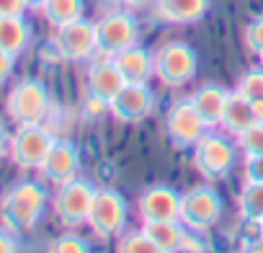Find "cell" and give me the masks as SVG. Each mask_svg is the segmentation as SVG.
Listing matches in <instances>:
<instances>
[{
  "mask_svg": "<svg viewBox=\"0 0 263 253\" xmlns=\"http://www.w3.org/2000/svg\"><path fill=\"white\" fill-rule=\"evenodd\" d=\"M13 65H16V57H11L8 52L0 49V83H6L13 73Z\"/></svg>",
  "mask_w": 263,
  "mask_h": 253,
  "instance_id": "obj_34",
  "label": "cell"
},
{
  "mask_svg": "<svg viewBox=\"0 0 263 253\" xmlns=\"http://www.w3.org/2000/svg\"><path fill=\"white\" fill-rule=\"evenodd\" d=\"M124 83H150L155 78V55L145 44H132L114 57Z\"/></svg>",
  "mask_w": 263,
  "mask_h": 253,
  "instance_id": "obj_16",
  "label": "cell"
},
{
  "mask_svg": "<svg viewBox=\"0 0 263 253\" xmlns=\"http://www.w3.org/2000/svg\"><path fill=\"white\" fill-rule=\"evenodd\" d=\"M237 212L245 222H263V184H248L242 186L237 196Z\"/></svg>",
  "mask_w": 263,
  "mask_h": 253,
  "instance_id": "obj_23",
  "label": "cell"
},
{
  "mask_svg": "<svg viewBox=\"0 0 263 253\" xmlns=\"http://www.w3.org/2000/svg\"><path fill=\"white\" fill-rule=\"evenodd\" d=\"M258 62H260V67H263V52H260V55H258Z\"/></svg>",
  "mask_w": 263,
  "mask_h": 253,
  "instance_id": "obj_41",
  "label": "cell"
},
{
  "mask_svg": "<svg viewBox=\"0 0 263 253\" xmlns=\"http://www.w3.org/2000/svg\"><path fill=\"white\" fill-rule=\"evenodd\" d=\"M242 253H263V245H260V243L255 240V243H250V245H248V248H245Z\"/></svg>",
  "mask_w": 263,
  "mask_h": 253,
  "instance_id": "obj_39",
  "label": "cell"
},
{
  "mask_svg": "<svg viewBox=\"0 0 263 253\" xmlns=\"http://www.w3.org/2000/svg\"><path fill=\"white\" fill-rule=\"evenodd\" d=\"M83 13H85V0H47L44 8H42V16L54 29L83 19Z\"/></svg>",
  "mask_w": 263,
  "mask_h": 253,
  "instance_id": "obj_22",
  "label": "cell"
},
{
  "mask_svg": "<svg viewBox=\"0 0 263 253\" xmlns=\"http://www.w3.org/2000/svg\"><path fill=\"white\" fill-rule=\"evenodd\" d=\"M155 78L168 88L191 83L199 73V55L186 42H165L155 52Z\"/></svg>",
  "mask_w": 263,
  "mask_h": 253,
  "instance_id": "obj_4",
  "label": "cell"
},
{
  "mask_svg": "<svg viewBox=\"0 0 263 253\" xmlns=\"http://www.w3.org/2000/svg\"><path fill=\"white\" fill-rule=\"evenodd\" d=\"M245 47L255 57L263 52V13L255 16L253 21H248V26H245Z\"/></svg>",
  "mask_w": 263,
  "mask_h": 253,
  "instance_id": "obj_28",
  "label": "cell"
},
{
  "mask_svg": "<svg viewBox=\"0 0 263 253\" xmlns=\"http://www.w3.org/2000/svg\"><path fill=\"white\" fill-rule=\"evenodd\" d=\"M6 109L16 124H36L49 111V91L39 78H24L11 88Z\"/></svg>",
  "mask_w": 263,
  "mask_h": 253,
  "instance_id": "obj_11",
  "label": "cell"
},
{
  "mask_svg": "<svg viewBox=\"0 0 263 253\" xmlns=\"http://www.w3.org/2000/svg\"><path fill=\"white\" fill-rule=\"evenodd\" d=\"M54 140L57 137L47 130L42 121H36V124H18V130L11 135L8 155H11V160L18 168H24V171H34L36 168L39 171L44 158H47V153L52 150Z\"/></svg>",
  "mask_w": 263,
  "mask_h": 253,
  "instance_id": "obj_9",
  "label": "cell"
},
{
  "mask_svg": "<svg viewBox=\"0 0 263 253\" xmlns=\"http://www.w3.org/2000/svg\"><path fill=\"white\" fill-rule=\"evenodd\" d=\"M255 227H258V238H255V240H258V243L263 245V222H258Z\"/></svg>",
  "mask_w": 263,
  "mask_h": 253,
  "instance_id": "obj_40",
  "label": "cell"
},
{
  "mask_svg": "<svg viewBox=\"0 0 263 253\" xmlns=\"http://www.w3.org/2000/svg\"><path fill=\"white\" fill-rule=\"evenodd\" d=\"M204 232H196V230H189L183 232V253H204L206 250V243H201Z\"/></svg>",
  "mask_w": 263,
  "mask_h": 253,
  "instance_id": "obj_31",
  "label": "cell"
},
{
  "mask_svg": "<svg viewBox=\"0 0 263 253\" xmlns=\"http://www.w3.org/2000/svg\"><path fill=\"white\" fill-rule=\"evenodd\" d=\"M49 194L42 181H18L0 199V220L13 232H29L44 214Z\"/></svg>",
  "mask_w": 263,
  "mask_h": 253,
  "instance_id": "obj_1",
  "label": "cell"
},
{
  "mask_svg": "<svg viewBox=\"0 0 263 253\" xmlns=\"http://www.w3.org/2000/svg\"><path fill=\"white\" fill-rule=\"evenodd\" d=\"M106 114H108V101H103V98L88 93L85 101H83V116L90 119V121H96V119H103Z\"/></svg>",
  "mask_w": 263,
  "mask_h": 253,
  "instance_id": "obj_29",
  "label": "cell"
},
{
  "mask_svg": "<svg viewBox=\"0 0 263 253\" xmlns=\"http://www.w3.org/2000/svg\"><path fill=\"white\" fill-rule=\"evenodd\" d=\"M8 150H11V135H8V130L3 127V121H0V160L8 155Z\"/></svg>",
  "mask_w": 263,
  "mask_h": 253,
  "instance_id": "obj_35",
  "label": "cell"
},
{
  "mask_svg": "<svg viewBox=\"0 0 263 253\" xmlns=\"http://www.w3.org/2000/svg\"><path fill=\"white\" fill-rule=\"evenodd\" d=\"M260 119V114L253 109V103L240 93V91H230L227 96V103H224V111H222V121H219V130L230 137H240L245 130Z\"/></svg>",
  "mask_w": 263,
  "mask_h": 253,
  "instance_id": "obj_17",
  "label": "cell"
},
{
  "mask_svg": "<svg viewBox=\"0 0 263 253\" xmlns=\"http://www.w3.org/2000/svg\"><path fill=\"white\" fill-rule=\"evenodd\" d=\"M137 212H140L142 222L178 220L181 217V191L168 184H153L140 194Z\"/></svg>",
  "mask_w": 263,
  "mask_h": 253,
  "instance_id": "obj_13",
  "label": "cell"
},
{
  "mask_svg": "<svg viewBox=\"0 0 263 253\" xmlns=\"http://www.w3.org/2000/svg\"><path fill=\"white\" fill-rule=\"evenodd\" d=\"M129 222V207L121 191L111 189V186H101L96 189L93 204H90V214H88V227L98 235V238H119L126 230Z\"/></svg>",
  "mask_w": 263,
  "mask_h": 253,
  "instance_id": "obj_6",
  "label": "cell"
},
{
  "mask_svg": "<svg viewBox=\"0 0 263 253\" xmlns=\"http://www.w3.org/2000/svg\"><path fill=\"white\" fill-rule=\"evenodd\" d=\"M121 3H124V8H129V11H140V8L153 6L155 0H121Z\"/></svg>",
  "mask_w": 263,
  "mask_h": 253,
  "instance_id": "obj_36",
  "label": "cell"
},
{
  "mask_svg": "<svg viewBox=\"0 0 263 253\" xmlns=\"http://www.w3.org/2000/svg\"><path fill=\"white\" fill-rule=\"evenodd\" d=\"M44 3H47V0H26V8L29 11H42Z\"/></svg>",
  "mask_w": 263,
  "mask_h": 253,
  "instance_id": "obj_38",
  "label": "cell"
},
{
  "mask_svg": "<svg viewBox=\"0 0 263 253\" xmlns=\"http://www.w3.org/2000/svg\"><path fill=\"white\" fill-rule=\"evenodd\" d=\"M222 214H224V202L214 186L199 184V186H191L189 191L181 194V217L178 220L189 230L209 232L212 227L219 225Z\"/></svg>",
  "mask_w": 263,
  "mask_h": 253,
  "instance_id": "obj_3",
  "label": "cell"
},
{
  "mask_svg": "<svg viewBox=\"0 0 263 253\" xmlns=\"http://www.w3.org/2000/svg\"><path fill=\"white\" fill-rule=\"evenodd\" d=\"M116 253H163L145 232L142 227L140 230H129V232H121L116 238Z\"/></svg>",
  "mask_w": 263,
  "mask_h": 253,
  "instance_id": "obj_25",
  "label": "cell"
},
{
  "mask_svg": "<svg viewBox=\"0 0 263 253\" xmlns=\"http://www.w3.org/2000/svg\"><path fill=\"white\" fill-rule=\"evenodd\" d=\"M121 88H124V78H121L114 57L96 55L93 62L88 65V73H85V91L90 96L103 98V101H111Z\"/></svg>",
  "mask_w": 263,
  "mask_h": 253,
  "instance_id": "obj_15",
  "label": "cell"
},
{
  "mask_svg": "<svg viewBox=\"0 0 263 253\" xmlns=\"http://www.w3.org/2000/svg\"><path fill=\"white\" fill-rule=\"evenodd\" d=\"M98 8H103V13H106V11L124 8V3H121V0H98Z\"/></svg>",
  "mask_w": 263,
  "mask_h": 253,
  "instance_id": "obj_37",
  "label": "cell"
},
{
  "mask_svg": "<svg viewBox=\"0 0 263 253\" xmlns=\"http://www.w3.org/2000/svg\"><path fill=\"white\" fill-rule=\"evenodd\" d=\"M142 232H145L163 253H183V232H186V225H183L181 220L142 222Z\"/></svg>",
  "mask_w": 263,
  "mask_h": 253,
  "instance_id": "obj_20",
  "label": "cell"
},
{
  "mask_svg": "<svg viewBox=\"0 0 263 253\" xmlns=\"http://www.w3.org/2000/svg\"><path fill=\"white\" fill-rule=\"evenodd\" d=\"M155 111V93L147 83H124L108 101V114L121 124H140Z\"/></svg>",
  "mask_w": 263,
  "mask_h": 253,
  "instance_id": "obj_12",
  "label": "cell"
},
{
  "mask_svg": "<svg viewBox=\"0 0 263 253\" xmlns=\"http://www.w3.org/2000/svg\"><path fill=\"white\" fill-rule=\"evenodd\" d=\"M227 96H230V91L224 85H219V83H204L189 98H191L194 109L199 111V116L204 119V124L209 127V130H217L219 121H222V111H224Z\"/></svg>",
  "mask_w": 263,
  "mask_h": 253,
  "instance_id": "obj_19",
  "label": "cell"
},
{
  "mask_svg": "<svg viewBox=\"0 0 263 253\" xmlns=\"http://www.w3.org/2000/svg\"><path fill=\"white\" fill-rule=\"evenodd\" d=\"M163 127H165V137L176 150H191L209 130L204 119L199 116V111L194 109L191 98H176L165 111Z\"/></svg>",
  "mask_w": 263,
  "mask_h": 253,
  "instance_id": "obj_10",
  "label": "cell"
},
{
  "mask_svg": "<svg viewBox=\"0 0 263 253\" xmlns=\"http://www.w3.org/2000/svg\"><path fill=\"white\" fill-rule=\"evenodd\" d=\"M235 142L245 153V158L248 155H263V119H258L250 130H245Z\"/></svg>",
  "mask_w": 263,
  "mask_h": 253,
  "instance_id": "obj_27",
  "label": "cell"
},
{
  "mask_svg": "<svg viewBox=\"0 0 263 253\" xmlns=\"http://www.w3.org/2000/svg\"><path fill=\"white\" fill-rule=\"evenodd\" d=\"M235 91H240V93L253 103V109L260 114V119H263V67L258 65V67L245 70V73L240 75Z\"/></svg>",
  "mask_w": 263,
  "mask_h": 253,
  "instance_id": "obj_24",
  "label": "cell"
},
{
  "mask_svg": "<svg viewBox=\"0 0 263 253\" xmlns=\"http://www.w3.org/2000/svg\"><path fill=\"white\" fill-rule=\"evenodd\" d=\"M237 142L235 137L224 135V132H214L206 130V135L191 148V160L194 168L199 171V176H204L206 181H219L227 178L237 163Z\"/></svg>",
  "mask_w": 263,
  "mask_h": 253,
  "instance_id": "obj_2",
  "label": "cell"
},
{
  "mask_svg": "<svg viewBox=\"0 0 263 253\" xmlns=\"http://www.w3.org/2000/svg\"><path fill=\"white\" fill-rule=\"evenodd\" d=\"M52 49L65 62H85L98 55V39H96V21H88L85 16L78 21H70L65 26L54 29Z\"/></svg>",
  "mask_w": 263,
  "mask_h": 253,
  "instance_id": "obj_8",
  "label": "cell"
},
{
  "mask_svg": "<svg viewBox=\"0 0 263 253\" xmlns=\"http://www.w3.org/2000/svg\"><path fill=\"white\" fill-rule=\"evenodd\" d=\"M47 253H93L90 250V243L78 235V232H62L57 238H52Z\"/></svg>",
  "mask_w": 263,
  "mask_h": 253,
  "instance_id": "obj_26",
  "label": "cell"
},
{
  "mask_svg": "<svg viewBox=\"0 0 263 253\" xmlns=\"http://www.w3.org/2000/svg\"><path fill=\"white\" fill-rule=\"evenodd\" d=\"M18 243H16V235L13 230H8L6 225L0 227V253H16Z\"/></svg>",
  "mask_w": 263,
  "mask_h": 253,
  "instance_id": "obj_33",
  "label": "cell"
},
{
  "mask_svg": "<svg viewBox=\"0 0 263 253\" xmlns=\"http://www.w3.org/2000/svg\"><path fill=\"white\" fill-rule=\"evenodd\" d=\"M26 11V0H0V16H24Z\"/></svg>",
  "mask_w": 263,
  "mask_h": 253,
  "instance_id": "obj_32",
  "label": "cell"
},
{
  "mask_svg": "<svg viewBox=\"0 0 263 253\" xmlns=\"http://www.w3.org/2000/svg\"><path fill=\"white\" fill-rule=\"evenodd\" d=\"M39 173L44 176V181L57 184V186L75 178L80 173V150H78V145L70 142V140H54V145L47 153Z\"/></svg>",
  "mask_w": 263,
  "mask_h": 253,
  "instance_id": "obj_14",
  "label": "cell"
},
{
  "mask_svg": "<svg viewBox=\"0 0 263 253\" xmlns=\"http://www.w3.org/2000/svg\"><path fill=\"white\" fill-rule=\"evenodd\" d=\"M96 39H98V55L116 57L126 47L140 42V21L129 8L106 11L96 21Z\"/></svg>",
  "mask_w": 263,
  "mask_h": 253,
  "instance_id": "obj_5",
  "label": "cell"
},
{
  "mask_svg": "<svg viewBox=\"0 0 263 253\" xmlns=\"http://www.w3.org/2000/svg\"><path fill=\"white\" fill-rule=\"evenodd\" d=\"M206 11H209V0H155L153 3L155 19L173 26L196 24L206 16Z\"/></svg>",
  "mask_w": 263,
  "mask_h": 253,
  "instance_id": "obj_18",
  "label": "cell"
},
{
  "mask_svg": "<svg viewBox=\"0 0 263 253\" xmlns=\"http://www.w3.org/2000/svg\"><path fill=\"white\" fill-rule=\"evenodd\" d=\"M96 189L98 186H93V181H88L83 176H75V178L60 184L54 196H52V209H54L57 220L62 225H67V227L85 225L88 214H90V204H93Z\"/></svg>",
  "mask_w": 263,
  "mask_h": 253,
  "instance_id": "obj_7",
  "label": "cell"
},
{
  "mask_svg": "<svg viewBox=\"0 0 263 253\" xmlns=\"http://www.w3.org/2000/svg\"><path fill=\"white\" fill-rule=\"evenodd\" d=\"M31 44V26L24 16H0V49L18 57Z\"/></svg>",
  "mask_w": 263,
  "mask_h": 253,
  "instance_id": "obj_21",
  "label": "cell"
},
{
  "mask_svg": "<svg viewBox=\"0 0 263 253\" xmlns=\"http://www.w3.org/2000/svg\"><path fill=\"white\" fill-rule=\"evenodd\" d=\"M242 178L248 184H263V155H248L242 163Z\"/></svg>",
  "mask_w": 263,
  "mask_h": 253,
  "instance_id": "obj_30",
  "label": "cell"
}]
</instances>
